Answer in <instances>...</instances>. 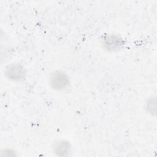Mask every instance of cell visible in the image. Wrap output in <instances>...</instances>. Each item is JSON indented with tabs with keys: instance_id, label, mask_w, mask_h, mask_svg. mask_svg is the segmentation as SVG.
Instances as JSON below:
<instances>
[{
	"instance_id": "cell-1",
	"label": "cell",
	"mask_w": 157,
	"mask_h": 157,
	"mask_svg": "<svg viewBox=\"0 0 157 157\" xmlns=\"http://www.w3.org/2000/svg\"><path fill=\"white\" fill-rule=\"evenodd\" d=\"M48 83L52 89L55 91H64L69 88L71 81L68 75L63 71H55L50 74Z\"/></svg>"
},
{
	"instance_id": "cell-2",
	"label": "cell",
	"mask_w": 157,
	"mask_h": 157,
	"mask_svg": "<svg viewBox=\"0 0 157 157\" xmlns=\"http://www.w3.org/2000/svg\"><path fill=\"white\" fill-rule=\"evenodd\" d=\"M102 47L107 52H117L124 45L123 39L118 35L113 33L105 34L101 39Z\"/></svg>"
},
{
	"instance_id": "cell-3",
	"label": "cell",
	"mask_w": 157,
	"mask_h": 157,
	"mask_svg": "<svg viewBox=\"0 0 157 157\" xmlns=\"http://www.w3.org/2000/svg\"><path fill=\"white\" fill-rule=\"evenodd\" d=\"M26 69L20 63H12L4 70V75L7 79L12 82H21L26 77Z\"/></svg>"
},
{
	"instance_id": "cell-4",
	"label": "cell",
	"mask_w": 157,
	"mask_h": 157,
	"mask_svg": "<svg viewBox=\"0 0 157 157\" xmlns=\"http://www.w3.org/2000/svg\"><path fill=\"white\" fill-rule=\"evenodd\" d=\"M53 153L58 156H68L72 152V146L70 142L65 139L55 140L52 145Z\"/></svg>"
},
{
	"instance_id": "cell-5",
	"label": "cell",
	"mask_w": 157,
	"mask_h": 157,
	"mask_svg": "<svg viewBox=\"0 0 157 157\" xmlns=\"http://www.w3.org/2000/svg\"><path fill=\"white\" fill-rule=\"evenodd\" d=\"M145 109L147 112L150 114L156 113V99L155 97H151L147 99L145 103Z\"/></svg>"
}]
</instances>
